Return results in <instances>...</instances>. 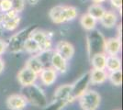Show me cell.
<instances>
[{"mask_svg":"<svg viewBox=\"0 0 123 110\" xmlns=\"http://www.w3.org/2000/svg\"><path fill=\"white\" fill-rule=\"evenodd\" d=\"M22 94L26 97L28 103H31L34 106L44 108L48 105L45 93L39 85L35 84L24 87Z\"/></svg>","mask_w":123,"mask_h":110,"instance_id":"obj_1","label":"cell"},{"mask_svg":"<svg viewBox=\"0 0 123 110\" xmlns=\"http://www.w3.org/2000/svg\"><path fill=\"white\" fill-rule=\"evenodd\" d=\"M35 28H27L24 29L20 31H18V33L14 34L13 36L9 39V41L7 43V49L10 51L11 52L18 53L23 52V45L24 42L27 40V38L31 36V31L34 29Z\"/></svg>","mask_w":123,"mask_h":110,"instance_id":"obj_2","label":"cell"},{"mask_svg":"<svg viewBox=\"0 0 123 110\" xmlns=\"http://www.w3.org/2000/svg\"><path fill=\"white\" fill-rule=\"evenodd\" d=\"M78 100L83 110H97L100 105L101 96L97 91L87 89Z\"/></svg>","mask_w":123,"mask_h":110,"instance_id":"obj_3","label":"cell"},{"mask_svg":"<svg viewBox=\"0 0 123 110\" xmlns=\"http://www.w3.org/2000/svg\"><path fill=\"white\" fill-rule=\"evenodd\" d=\"M31 37L38 43L40 47V52L47 51L52 49V41L51 35L47 31L41 30L35 28L31 33Z\"/></svg>","mask_w":123,"mask_h":110,"instance_id":"obj_4","label":"cell"},{"mask_svg":"<svg viewBox=\"0 0 123 110\" xmlns=\"http://www.w3.org/2000/svg\"><path fill=\"white\" fill-rule=\"evenodd\" d=\"M89 72L83 74L80 78L76 80L74 84H72V90L70 94V101L72 103L73 101L78 99L87 89L89 85Z\"/></svg>","mask_w":123,"mask_h":110,"instance_id":"obj_5","label":"cell"},{"mask_svg":"<svg viewBox=\"0 0 123 110\" xmlns=\"http://www.w3.org/2000/svg\"><path fill=\"white\" fill-rule=\"evenodd\" d=\"M38 77L39 75L27 66H24L18 73V81L23 87L35 84Z\"/></svg>","mask_w":123,"mask_h":110,"instance_id":"obj_6","label":"cell"},{"mask_svg":"<svg viewBox=\"0 0 123 110\" xmlns=\"http://www.w3.org/2000/svg\"><path fill=\"white\" fill-rule=\"evenodd\" d=\"M6 104L9 110H23L28 105V101L22 94H13L6 98Z\"/></svg>","mask_w":123,"mask_h":110,"instance_id":"obj_7","label":"cell"},{"mask_svg":"<svg viewBox=\"0 0 123 110\" xmlns=\"http://www.w3.org/2000/svg\"><path fill=\"white\" fill-rule=\"evenodd\" d=\"M54 52L59 53L62 57H63L67 61H70L74 55L75 50L74 47L71 42L67 41H60L56 43L55 48H54Z\"/></svg>","mask_w":123,"mask_h":110,"instance_id":"obj_8","label":"cell"},{"mask_svg":"<svg viewBox=\"0 0 123 110\" xmlns=\"http://www.w3.org/2000/svg\"><path fill=\"white\" fill-rule=\"evenodd\" d=\"M104 52L108 55H118L121 52L120 38H110L104 41Z\"/></svg>","mask_w":123,"mask_h":110,"instance_id":"obj_9","label":"cell"},{"mask_svg":"<svg viewBox=\"0 0 123 110\" xmlns=\"http://www.w3.org/2000/svg\"><path fill=\"white\" fill-rule=\"evenodd\" d=\"M67 62H68L67 60H65L63 57H62L59 53L54 52V50H53V53H52L51 58V67L54 69L57 73H66L67 69H68V63Z\"/></svg>","mask_w":123,"mask_h":110,"instance_id":"obj_10","label":"cell"},{"mask_svg":"<svg viewBox=\"0 0 123 110\" xmlns=\"http://www.w3.org/2000/svg\"><path fill=\"white\" fill-rule=\"evenodd\" d=\"M39 77L41 79V82L42 84L50 86L55 83L57 79V72L52 67H44L41 71Z\"/></svg>","mask_w":123,"mask_h":110,"instance_id":"obj_11","label":"cell"},{"mask_svg":"<svg viewBox=\"0 0 123 110\" xmlns=\"http://www.w3.org/2000/svg\"><path fill=\"white\" fill-rule=\"evenodd\" d=\"M108 73L106 70L92 69L89 72V83L94 85L102 84L108 80Z\"/></svg>","mask_w":123,"mask_h":110,"instance_id":"obj_12","label":"cell"},{"mask_svg":"<svg viewBox=\"0 0 123 110\" xmlns=\"http://www.w3.org/2000/svg\"><path fill=\"white\" fill-rule=\"evenodd\" d=\"M71 90H72V84H62L59 86L54 92V99L62 101L66 104L71 103L70 101Z\"/></svg>","mask_w":123,"mask_h":110,"instance_id":"obj_13","label":"cell"},{"mask_svg":"<svg viewBox=\"0 0 123 110\" xmlns=\"http://www.w3.org/2000/svg\"><path fill=\"white\" fill-rule=\"evenodd\" d=\"M118 17L117 13L113 10H108L105 12V14L100 19V23L104 28L106 29H112L117 25Z\"/></svg>","mask_w":123,"mask_h":110,"instance_id":"obj_14","label":"cell"},{"mask_svg":"<svg viewBox=\"0 0 123 110\" xmlns=\"http://www.w3.org/2000/svg\"><path fill=\"white\" fill-rule=\"evenodd\" d=\"M62 7H63V5H57L51 8V10L49 12V17L54 24H62L65 22L63 17Z\"/></svg>","mask_w":123,"mask_h":110,"instance_id":"obj_15","label":"cell"},{"mask_svg":"<svg viewBox=\"0 0 123 110\" xmlns=\"http://www.w3.org/2000/svg\"><path fill=\"white\" fill-rule=\"evenodd\" d=\"M97 24H98V20L95 19L93 17H91L87 13L83 14L81 17H80V25L86 31L94 30L96 29V27H97Z\"/></svg>","mask_w":123,"mask_h":110,"instance_id":"obj_16","label":"cell"},{"mask_svg":"<svg viewBox=\"0 0 123 110\" xmlns=\"http://www.w3.org/2000/svg\"><path fill=\"white\" fill-rule=\"evenodd\" d=\"M120 69H121V59L118 55H107L106 70H108L110 73Z\"/></svg>","mask_w":123,"mask_h":110,"instance_id":"obj_17","label":"cell"},{"mask_svg":"<svg viewBox=\"0 0 123 110\" xmlns=\"http://www.w3.org/2000/svg\"><path fill=\"white\" fill-rule=\"evenodd\" d=\"M25 66H27L28 68H30L31 71H33L34 73H36L38 75L40 74L41 71L44 68V65L42 64L41 62V60L37 57V55H33L30 57L27 61H26Z\"/></svg>","mask_w":123,"mask_h":110,"instance_id":"obj_18","label":"cell"},{"mask_svg":"<svg viewBox=\"0 0 123 110\" xmlns=\"http://www.w3.org/2000/svg\"><path fill=\"white\" fill-rule=\"evenodd\" d=\"M106 59L107 54L105 52L95 53L91 58V65L93 69L106 70Z\"/></svg>","mask_w":123,"mask_h":110,"instance_id":"obj_19","label":"cell"},{"mask_svg":"<svg viewBox=\"0 0 123 110\" xmlns=\"http://www.w3.org/2000/svg\"><path fill=\"white\" fill-rule=\"evenodd\" d=\"M106 12V8L102 6V4H96L94 3L92 5H90L87 8V14H89L91 17H93L95 19L100 20L103 15Z\"/></svg>","mask_w":123,"mask_h":110,"instance_id":"obj_20","label":"cell"},{"mask_svg":"<svg viewBox=\"0 0 123 110\" xmlns=\"http://www.w3.org/2000/svg\"><path fill=\"white\" fill-rule=\"evenodd\" d=\"M21 20V17L19 15H18L15 17H12V18H8V19H5L3 20L2 24H1V28L7 31H13L18 29V27L19 25Z\"/></svg>","mask_w":123,"mask_h":110,"instance_id":"obj_21","label":"cell"},{"mask_svg":"<svg viewBox=\"0 0 123 110\" xmlns=\"http://www.w3.org/2000/svg\"><path fill=\"white\" fill-rule=\"evenodd\" d=\"M23 51L31 54H37L38 52H40V47L38 43L30 36L29 38H27V40L24 42Z\"/></svg>","mask_w":123,"mask_h":110,"instance_id":"obj_22","label":"cell"},{"mask_svg":"<svg viewBox=\"0 0 123 110\" xmlns=\"http://www.w3.org/2000/svg\"><path fill=\"white\" fill-rule=\"evenodd\" d=\"M62 12H63V17H64V21L65 22L74 20L78 16V10H77V8L75 6H73L63 5Z\"/></svg>","mask_w":123,"mask_h":110,"instance_id":"obj_23","label":"cell"},{"mask_svg":"<svg viewBox=\"0 0 123 110\" xmlns=\"http://www.w3.org/2000/svg\"><path fill=\"white\" fill-rule=\"evenodd\" d=\"M108 79L110 83L116 86H120L122 84V71L121 69L118 71L110 72L108 75Z\"/></svg>","mask_w":123,"mask_h":110,"instance_id":"obj_24","label":"cell"},{"mask_svg":"<svg viewBox=\"0 0 123 110\" xmlns=\"http://www.w3.org/2000/svg\"><path fill=\"white\" fill-rule=\"evenodd\" d=\"M66 105V103H64L62 101H59V100L54 99L50 105H47L44 107V110H61Z\"/></svg>","mask_w":123,"mask_h":110,"instance_id":"obj_25","label":"cell"},{"mask_svg":"<svg viewBox=\"0 0 123 110\" xmlns=\"http://www.w3.org/2000/svg\"><path fill=\"white\" fill-rule=\"evenodd\" d=\"M12 9L18 13H21L24 10L26 6V0H11Z\"/></svg>","mask_w":123,"mask_h":110,"instance_id":"obj_26","label":"cell"},{"mask_svg":"<svg viewBox=\"0 0 123 110\" xmlns=\"http://www.w3.org/2000/svg\"><path fill=\"white\" fill-rule=\"evenodd\" d=\"M12 9V3L11 0H1L0 3V11L5 13L6 11H9Z\"/></svg>","mask_w":123,"mask_h":110,"instance_id":"obj_27","label":"cell"},{"mask_svg":"<svg viewBox=\"0 0 123 110\" xmlns=\"http://www.w3.org/2000/svg\"><path fill=\"white\" fill-rule=\"evenodd\" d=\"M110 4L115 9H120L122 6V0H109Z\"/></svg>","mask_w":123,"mask_h":110,"instance_id":"obj_28","label":"cell"},{"mask_svg":"<svg viewBox=\"0 0 123 110\" xmlns=\"http://www.w3.org/2000/svg\"><path fill=\"white\" fill-rule=\"evenodd\" d=\"M7 50V43L4 40H0V55L4 54Z\"/></svg>","mask_w":123,"mask_h":110,"instance_id":"obj_29","label":"cell"},{"mask_svg":"<svg viewBox=\"0 0 123 110\" xmlns=\"http://www.w3.org/2000/svg\"><path fill=\"white\" fill-rule=\"evenodd\" d=\"M4 69H5V63H4L3 59L0 57V73H2Z\"/></svg>","mask_w":123,"mask_h":110,"instance_id":"obj_30","label":"cell"},{"mask_svg":"<svg viewBox=\"0 0 123 110\" xmlns=\"http://www.w3.org/2000/svg\"><path fill=\"white\" fill-rule=\"evenodd\" d=\"M26 1H27V3H28L29 5H31V6H35L40 2V0H26Z\"/></svg>","mask_w":123,"mask_h":110,"instance_id":"obj_31","label":"cell"},{"mask_svg":"<svg viewBox=\"0 0 123 110\" xmlns=\"http://www.w3.org/2000/svg\"><path fill=\"white\" fill-rule=\"evenodd\" d=\"M93 3H96V4H103L105 2H107L108 0H91Z\"/></svg>","mask_w":123,"mask_h":110,"instance_id":"obj_32","label":"cell"},{"mask_svg":"<svg viewBox=\"0 0 123 110\" xmlns=\"http://www.w3.org/2000/svg\"><path fill=\"white\" fill-rule=\"evenodd\" d=\"M3 17H4V14H3V12H1L0 13V26H1L2 22H3Z\"/></svg>","mask_w":123,"mask_h":110,"instance_id":"obj_33","label":"cell"},{"mask_svg":"<svg viewBox=\"0 0 123 110\" xmlns=\"http://www.w3.org/2000/svg\"><path fill=\"white\" fill-rule=\"evenodd\" d=\"M0 3H1V0H0Z\"/></svg>","mask_w":123,"mask_h":110,"instance_id":"obj_34","label":"cell"}]
</instances>
